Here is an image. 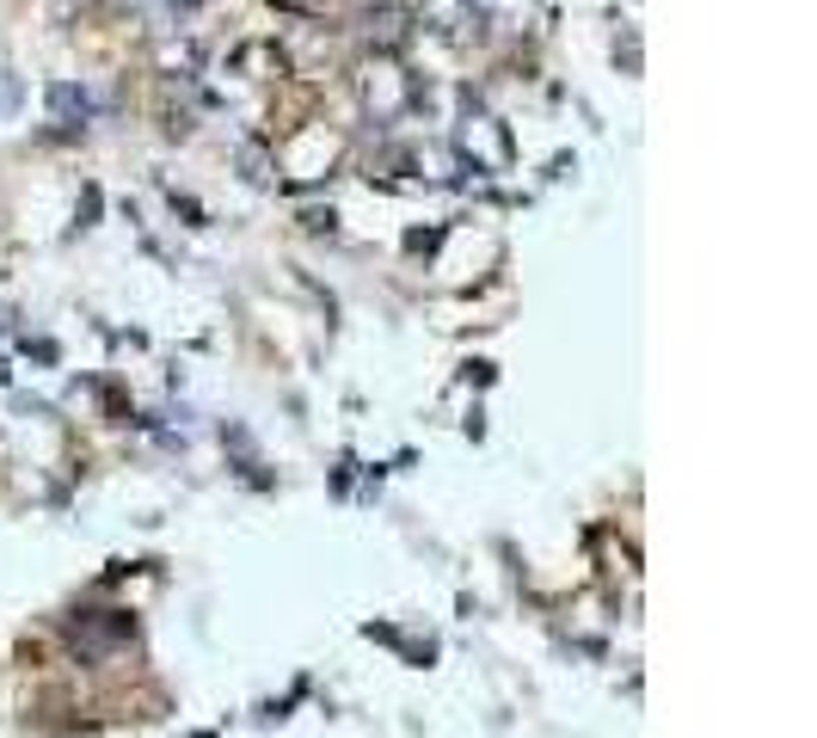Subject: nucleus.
Listing matches in <instances>:
<instances>
[{
    "label": "nucleus",
    "instance_id": "7ed1b4c3",
    "mask_svg": "<svg viewBox=\"0 0 817 738\" xmlns=\"http://www.w3.org/2000/svg\"><path fill=\"white\" fill-rule=\"evenodd\" d=\"M49 111H56V117H87V111H93V99H87V87L56 80V87H49Z\"/></svg>",
    "mask_w": 817,
    "mask_h": 738
},
{
    "label": "nucleus",
    "instance_id": "f03ea898",
    "mask_svg": "<svg viewBox=\"0 0 817 738\" xmlns=\"http://www.w3.org/2000/svg\"><path fill=\"white\" fill-rule=\"evenodd\" d=\"M124 640H136V622H129V615H117V622H75V646H87V652H105V646H124Z\"/></svg>",
    "mask_w": 817,
    "mask_h": 738
},
{
    "label": "nucleus",
    "instance_id": "20e7f679",
    "mask_svg": "<svg viewBox=\"0 0 817 738\" xmlns=\"http://www.w3.org/2000/svg\"><path fill=\"white\" fill-rule=\"evenodd\" d=\"M240 167H247L252 185H271V160H264V148H252V141H247V148H240Z\"/></svg>",
    "mask_w": 817,
    "mask_h": 738
},
{
    "label": "nucleus",
    "instance_id": "f257e3e1",
    "mask_svg": "<svg viewBox=\"0 0 817 738\" xmlns=\"http://www.w3.org/2000/svg\"><path fill=\"white\" fill-rule=\"evenodd\" d=\"M363 32H370L375 49H400L406 37H412V13H406V7H370V13H363Z\"/></svg>",
    "mask_w": 817,
    "mask_h": 738
}]
</instances>
